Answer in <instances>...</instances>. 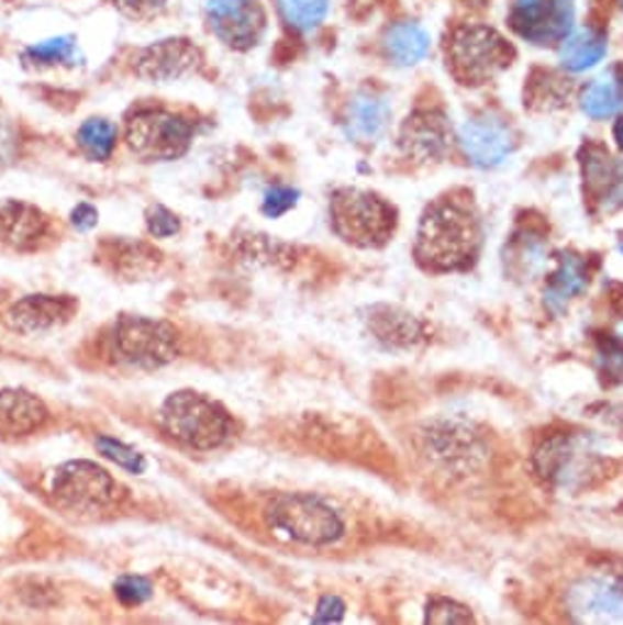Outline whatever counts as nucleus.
Instances as JSON below:
<instances>
[{
	"instance_id": "f257e3e1",
	"label": "nucleus",
	"mask_w": 623,
	"mask_h": 625,
	"mask_svg": "<svg viewBox=\"0 0 623 625\" xmlns=\"http://www.w3.org/2000/svg\"><path fill=\"white\" fill-rule=\"evenodd\" d=\"M481 221L467 194L440 197L420 219L415 256L427 270H464L477 260Z\"/></svg>"
},
{
	"instance_id": "f03ea898",
	"label": "nucleus",
	"mask_w": 623,
	"mask_h": 625,
	"mask_svg": "<svg viewBox=\"0 0 623 625\" xmlns=\"http://www.w3.org/2000/svg\"><path fill=\"white\" fill-rule=\"evenodd\" d=\"M163 427L177 442L187 447L209 451L224 444L234 422L229 412L207 395H199L194 390H182L167 398L163 408Z\"/></svg>"
},
{
	"instance_id": "7ed1b4c3",
	"label": "nucleus",
	"mask_w": 623,
	"mask_h": 625,
	"mask_svg": "<svg viewBox=\"0 0 623 625\" xmlns=\"http://www.w3.org/2000/svg\"><path fill=\"white\" fill-rule=\"evenodd\" d=\"M268 521L276 533L308 547L332 545L344 535L342 515L322 498L308 493L276 498L268 507Z\"/></svg>"
},
{
	"instance_id": "20e7f679",
	"label": "nucleus",
	"mask_w": 623,
	"mask_h": 625,
	"mask_svg": "<svg viewBox=\"0 0 623 625\" xmlns=\"http://www.w3.org/2000/svg\"><path fill=\"white\" fill-rule=\"evenodd\" d=\"M330 211L336 236L361 248L381 246L396 228V209L381 197L361 189L336 192Z\"/></svg>"
},
{
	"instance_id": "39448f33",
	"label": "nucleus",
	"mask_w": 623,
	"mask_h": 625,
	"mask_svg": "<svg viewBox=\"0 0 623 625\" xmlns=\"http://www.w3.org/2000/svg\"><path fill=\"white\" fill-rule=\"evenodd\" d=\"M449 67L461 83H483L511 65L513 49L496 30L464 25L452 35Z\"/></svg>"
},
{
	"instance_id": "423d86ee",
	"label": "nucleus",
	"mask_w": 623,
	"mask_h": 625,
	"mask_svg": "<svg viewBox=\"0 0 623 625\" xmlns=\"http://www.w3.org/2000/svg\"><path fill=\"white\" fill-rule=\"evenodd\" d=\"M179 338L173 324L147 316H123L113 330V354L121 364L153 370L177 358Z\"/></svg>"
},
{
	"instance_id": "0eeeda50",
	"label": "nucleus",
	"mask_w": 623,
	"mask_h": 625,
	"mask_svg": "<svg viewBox=\"0 0 623 625\" xmlns=\"http://www.w3.org/2000/svg\"><path fill=\"white\" fill-rule=\"evenodd\" d=\"M192 141V123L182 115L147 109L135 113L125 129V143L143 160H175Z\"/></svg>"
},
{
	"instance_id": "6e6552de",
	"label": "nucleus",
	"mask_w": 623,
	"mask_h": 625,
	"mask_svg": "<svg viewBox=\"0 0 623 625\" xmlns=\"http://www.w3.org/2000/svg\"><path fill=\"white\" fill-rule=\"evenodd\" d=\"M52 493L71 511L93 513L119 501V483L93 461H69L57 469Z\"/></svg>"
},
{
	"instance_id": "1a4fd4ad",
	"label": "nucleus",
	"mask_w": 623,
	"mask_h": 625,
	"mask_svg": "<svg viewBox=\"0 0 623 625\" xmlns=\"http://www.w3.org/2000/svg\"><path fill=\"white\" fill-rule=\"evenodd\" d=\"M511 27L533 45H559L575 30L572 0H513Z\"/></svg>"
},
{
	"instance_id": "9d476101",
	"label": "nucleus",
	"mask_w": 623,
	"mask_h": 625,
	"mask_svg": "<svg viewBox=\"0 0 623 625\" xmlns=\"http://www.w3.org/2000/svg\"><path fill=\"white\" fill-rule=\"evenodd\" d=\"M207 23L224 45L248 49L266 30V10L258 0H207Z\"/></svg>"
},
{
	"instance_id": "9b49d317",
	"label": "nucleus",
	"mask_w": 623,
	"mask_h": 625,
	"mask_svg": "<svg viewBox=\"0 0 623 625\" xmlns=\"http://www.w3.org/2000/svg\"><path fill=\"white\" fill-rule=\"evenodd\" d=\"M459 143L469 160L477 167H499L515 150L513 125L496 113L471 115L461 123Z\"/></svg>"
},
{
	"instance_id": "f8f14e48",
	"label": "nucleus",
	"mask_w": 623,
	"mask_h": 625,
	"mask_svg": "<svg viewBox=\"0 0 623 625\" xmlns=\"http://www.w3.org/2000/svg\"><path fill=\"white\" fill-rule=\"evenodd\" d=\"M569 611L577 621L623 623V579L591 577L569 591Z\"/></svg>"
},
{
	"instance_id": "ddd939ff",
	"label": "nucleus",
	"mask_w": 623,
	"mask_h": 625,
	"mask_svg": "<svg viewBox=\"0 0 623 625\" xmlns=\"http://www.w3.org/2000/svg\"><path fill=\"white\" fill-rule=\"evenodd\" d=\"M199 62L202 55L187 40H163L141 52L135 71L151 81H173L192 71Z\"/></svg>"
},
{
	"instance_id": "4468645a",
	"label": "nucleus",
	"mask_w": 623,
	"mask_h": 625,
	"mask_svg": "<svg viewBox=\"0 0 623 625\" xmlns=\"http://www.w3.org/2000/svg\"><path fill=\"white\" fill-rule=\"evenodd\" d=\"M77 310L79 304L71 297L30 294L10 310V324L23 334H37L69 322Z\"/></svg>"
},
{
	"instance_id": "2eb2a0df",
	"label": "nucleus",
	"mask_w": 623,
	"mask_h": 625,
	"mask_svg": "<svg viewBox=\"0 0 623 625\" xmlns=\"http://www.w3.org/2000/svg\"><path fill=\"white\" fill-rule=\"evenodd\" d=\"M585 185L591 201H597L601 209L623 207V163L611 157L607 150L591 145L582 160Z\"/></svg>"
},
{
	"instance_id": "dca6fc26",
	"label": "nucleus",
	"mask_w": 623,
	"mask_h": 625,
	"mask_svg": "<svg viewBox=\"0 0 623 625\" xmlns=\"http://www.w3.org/2000/svg\"><path fill=\"white\" fill-rule=\"evenodd\" d=\"M400 145L408 153V157H415L418 163L437 160L447 153L449 147V131L445 123V115L437 111H420L413 119H408Z\"/></svg>"
},
{
	"instance_id": "f3484780",
	"label": "nucleus",
	"mask_w": 623,
	"mask_h": 625,
	"mask_svg": "<svg viewBox=\"0 0 623 625\" xmlns=\"http://www.w3.org/2000/svg\"><path fill=\"white\" fill-rule=\"evenodd\" d=\"M49 233V219L40 209L20 201L0 204V241L18 250H33Z\"/></svg>"
},
{
	"instance_id": "a211bd4d",
	"label": "nucleus",
	"mask_w": 623,
	"mask_h": 625,
	"mask_svg": "<svg viewBox=\"0 0 623 625\" xmlns=\"http://www.w3.org/2000/svg\"><path fill=\"white\" fill-rule=\"evenodd\" d=\"M47 422V408L27 390H0V432L10 437H25Z\"/></svg>"
},
{
	"instance_id": "6ab92c4d",
	"label": "nucleus",
	"mask_w": 623,
	"mask_h": 625,
	"mask_svg": "<svg viewBox=\"0 0 623 625\" xmlns=\"http://www.w3.org/2000/svg\"><path fill=\"white\" fill-rule=\"evenodd\" d=\"M609 42L607 35L594 27L572 30L563 42H559V62L567 71L582 74L594 69L601 59L607 57Z\"/></svg>"
},
{
	"instance_id": "aec40b11",
	"label": "nucleus",
	"mask_w": 623,
	"mask_h": 625,
	"mask_svg": "<svg viewBox=\"0 0 623 625\" xmlns=\"http://www.w3.org/2000/svg\"><path fill=\"white\" fill-rule=\"evenodd\" d=\"M587 282L589 272L585 260L575 256V253H565V256H559L557 268L550 275V284L545 290V304L553 312H563L569 300H575L587 290Z\"/></svg>"
},
{
	"instance_id": "412c9836",
	"label": "nucleus",
	"mask_w": 623,
	"mask_h": 625,
	"mask_svg": "<svg viewBox=\"0 0 623 625\" xmlns=\"http://www.w3.org/2000/svg\"><path fill=\"white\" fill-rule=\"evenodd\" d=\"M386 57L398 67H413L425 59L430 52V33L418 23H396L386 30L383 35Z\"/></svg>"
},
{
	"instance_id": "4be33fe9",
	"label": "nucleus",
	"mask_w": 623,
	"mask_h": 625,
	"mask_svg": "<svg viewBox=\"0 0 623 625\" xmlns=\"http://www.w3.org/2000/svg\"><path fill=\"white\" fill-rule=\"evenodd\" d=\"M388 119V101L374 91L356 93L354 101L348 103V133H352L356 141H376V137L386 131Z\"/></svg>"
},
{
	"instance_id": "5701e85b",
	"label": "nucleus",
	"mask_w": 623,
	"mask_h": 625,
	"mask_svg": "<svg viewBox=\"0 0 623 625\" xmlns=\"http://www.w3.org/2000/svg\"><path fill=\"white\" fill-rule=\"evenodd\" d=\"M582 109L594 121H604L623 109V74L619 69L591 81L582 93Z\"/></svg>"
},
{
	"instance_id": "b1692460",
	"label": "nucleus",
	"mask_w": 623,
	"mask_h": 625,
	"mask_svg": "<svg viewBox=\"0 0 623 625\" xmlns=\"http://www.w3.org/2000/svg\"><path fill=\"white\" fill-rule=\"evenodd\" d=\"M330 5L332 0H278L282 20L298 33H312L320 27L330 13Z\"/></svg>"
},
{
	"instance_id": "393cba45",
	"label": "nucleus",
	"mask_w": 623,
	"mask_h": 625,
	"mask_svg": "<svg viewBox=\"0 0 623 625\" xmlns=\"http://www.w3.org/2000/svg\"><path fill=\"white\" fill-rule=\"evenodd\" d=\"M105 258L111 260V265L119 272L135 275V278H138V275L151 272L160 256H157L151 246H145V243H113L111 253Z\"/></svg>"
},
{
	"instance_id": "a878e982",
	"label": "nucleus",
	"mask_w": 623,
	"mask_h": 625,
	"mask_svg": "<svg viewBox=\"0 0 623 625\" xmlns=\"http://www.w3.org/2000/svg\"><path fill=\"white\" fill-rule=\"evenodd\" d=\"M115 137H119V131L105 119H89L79 129V145L91 160H109L115 147Z\"/></svg>"
},
{
	"instance_id": "bb28decb",
	"label": "nucleus",
	"mask_w": 623,
	"mask_h": 625,
	"mask_svg": "<svg viewBox=\"0 0 623 625\" xmlns=\"http://www.w3.org/2000/svg\"><path fill=\"white\" fill-rule=\"evenodd\" d=\"M25 59L35 67H57L74 65L77 59V42L74 37H52L25 49Z\"/></svg>"
},
{
	"instance_id": "cd10ccee",
	"label": "nucleus",
	"mask_w": 623,
	"mask_h": 625,
	"mask_svg": "<svg viewBox=\"0 0 623 625\" xmlns=\"http://www.w3.org/2000/svg\"><path fill=\"white\" fill-rule=\"evenodd\" d=\"M97 447L101 449V454H103L105 459L115 461L119 466H123V469H129V471H133V473H143V471H145L143 454H138V451L131 449V447H125L123 442L111 439V437H99V439H97Z\"/></svg>"
},
{
	"instance_id": "c85d7f7f",
	"label": "nucleus",
	"mask_w": 623,
	"mask_h": 625,
	"mask_svg": "<svg viewBox=\"0 0 623 625\" xmlns=\"http://www.w3.org/2000/svg\"><path fill=\"white\" fill-rule=\"evenodd\" d=\"M300 192L292 187H272L270 192L263 199V214L270 216V219H278L282 214H288L290 209H294L298 204Z\"/></svg>"
},
{
	"instance_id": "c756f323",
	"label": "nucleus",
	"mask_w": 623,
	"mask_h": 625,
	"mask_svg": "<svg viewBox=\"0 0 623 625\" xmlns=\"http://www.w3.org/2000/svg\"><path fill=\"white\" fill-rule=\"evenodd\" d=\"M153 587L147 584L143 577H123L115 584V596H119L125 606H138L145 599H151Z\"/></svg>"
},
{
	"instance_id": "7c9ffc66",
	"label": "nucleus",
	"mask_w": 623,
	"mask_h": 625,
	"mask_svg": "<svg viewBox=\"0 0 623 625\" xmlns=\"http://www.w3.org/2000/svg\"><path fill=\"white\" fill-rule=\"evenodd\" d=\"M147 231H151L155 238H170L179 231V219L165 207H153L147 211Z\"/></svg>"
},
{
	"instance_id": "2f4dec72",
	"label": "nucleus",
	"mask_w": 623,
	"mask_h": 625,
	"mask_svg": "<svg viewBox=\"0 0 623 625\" xmlns=\"http://www.w3.org/2000/svg\"><path fill=\"white\" fill-rule=\"evenodd\" d=\"M430 609L442 611V616H440V613H432V616H427L432 623H467V621H471V616H469L467 611L454 613L461 606H457V603H452V601H435Z\"/></svg>"
},
{
	"instance_id": "473e14b6",
	"label": "nucleus",
	"mask_w": 623,
	"mask_h": 625,
	"mask_svg": "<svg viewBox=\"0 0 623 625\" xmlns=\"http://www.w3.org/2000/svg\"><path fill=\"white\" fill-rule=\"evenodd\" d=\"M344 616V603L336 599V596H326L320 601V606H316V613H314V621L316 623H336V621H342Z\"/></svg>"
},
{
	"instance_id": "72a5a7b5",
	"label": "nucleus",
	"mask_w": 623,
	"mask_h": 625,
	"mask_svg": "<svg viewBox=\"0 0 623 625\" xmlns=\"http://www.w3.org/2000/svg\"><path fill=\"white\" fill-rule=\"evenodd\" d=\"M71 221L77 228L89 231L91 226H97V209L89 207V204H79L77 209L71 211Z\"/></svg>"
},
{
	"instance_id": "f704fd0d",
	"label": "nucleus",
	"mask_w": 623,
	"mask_h": 625,
	"mask_svg": "<svg viewBox=\"0 0 623 625\" xmlns=\"http://www.w3.org/2000/svg\"><path fill=\"white\" fill-rule=\"evenodd\" d=\"M167 0H119V5L123 10H129L133 15H143V13H153L155 8H163Z\"/></svg>"
},
{
	"instance_id": "c9c22d12",
	"label": "nucleus",
	"mask_w": 623,
	"mask_h": 625,
	"mask_svg": "<svg viewBox=\"0 0 623 625\" xmlns=\"http://www.w3.org/2000/svg\"><path fill=\"white\" fill-rule=\"evenodd\" d=\"M10 147H13V137H10L3 115H0V160H5V157L10 155Z\"/></svg>"
},
{
	"instance_id": "e433bc0d",
	"label": "nucleus",
	"mask_w": 623,
	"mask_h": 625,
	"mask_svg": "<svg viewBox=\"0 0 623 625\" xmlns=\"http://www.w3.org/2000/svg\"><path fill=\"white\" fill-rule=\"evenodd\" d=\"M614 141L619 145V150H623V115L614 123Z\"/></svg>"
},
{
	"instance_id": "4c0bfd02",
	"label": "nucleus",
	"mask_w": 623,
	"mask_h": 625,
	"mask_svg": "<svg viewBox=\"0 0 623 625\" xmlns=\"http://www.w3.org/2000/svg\"><path fill=\"white\" fill-rule=\"evenodd\" d=\"M619 3H621V8H623V0H619Z\"/></svg>"
},
{
	"instance_id": "58836bf2",
	"label": "nucleus",
	"mask_w": 623,
	"mask_h": 625,
	"mask_svg": "<svg viewBox=\"0 0 623 625\" xmlns=\"http://www.w3.org/2000/svg\"><path fill=\"white\" fill-rule=\"evenodd\" d=\"M621 253H623V243H621Z\"/></svg>"
}]
</instances>
